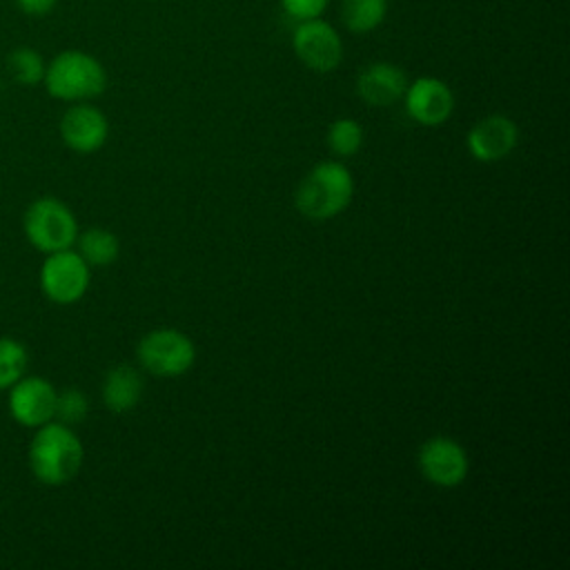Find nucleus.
Returning a JSON list of instances; mask_svg holds the SVG:
<instances>
[{
	"label": "nucleus",
	"mask_w": 570,
	"mask_h": 570,
	"mask_svg": "<svg viewBox=\"0 0 570 570\" xmlns=\"http://www.w3.org/2000/svg\"><path fill=\"white\" fill-rule=\"evenodd\" d=\"M27 459L31 474L42 485L58 488L69 483L80 472L85 450L71 425L51 419L36 428Z\"/></svg>",
	"instance_id": "1"
},
{
	"label": "nucleus",
	"mask_w": 570,
	"mask_h": 570,
	"mask_svg": "<svg viewBox=\"0 0 570 570\" xmlns=\"http://www.w3.org/2000/svg\"><path fill=\"white\" fill-rule=\"evenodd\" d=\"M354 196V178L338 160H323L314 165L301 180L294 203L309 220H330L347 209Z\"/></svg>",
	"instance_id": "2"
},
{
	"label": "nucleus",
	"mask_w": 570,
	"mask_h": 570,
	"mask_svg": "<svg viewBox=\"0 0 570 570\" xmlns=\"http://www.w3.org/2000/svg\"><path fill=\"white\" fill-rule=\"evenodd\" d=\"M47 94L65 102H85L107 89V71L102 62L80 49H67L53 56L42 78Z\"/></svg>",
	"instance_id": "3"
},
{
	"label": "nucleus",
	"mask_w": 570,
	"mask_h": 570,
	"mask_svg": "<svg viewBox=\"0 0 570 570\" xmlns=\"http://www.w3.org/2000/svg\"><path fill=\"white\" fill-rule=\"evenodd\" d=\"M27 240L42 254L69 249L78 238V220L73 212L53 196L36 198L22 216Z\"/></svg>",
	"instance_id": "4"
},
{
	"label": "nucleus",
	"mask_w": 570,
	"mask_h": 570,
	"mask_svg": "<svg viewBox=\"0 0 570 570\" xmlns=\"http://www.w3.org/2000/svg\"><path fill=\"white\" fill-rule=\"evenodd\" d=\"M136 356L149 374L174 379L191 370L196 363V347L185 332L163 327L147 332L138 341Z\"/></svg>",
	"instance_id": "5"
},
{
	"label": "nucleus",
	"mask_w": 570,
	"mask_h": 570,
	"mask_svg": "<svg viewBox=\"0 0 570 570\" xmlns=\"http://www.w3.org/2000/svg\"><path fill=\"white\" fill-rule=\"evenodd\" d=\"M292 49L307 69L318 73L334 71L343 60V40L336 27L323 20V16L294 24Z\"/></svg>",
	"instance_id": "6"
},
{
	"label": "nucleus",
	"mask_w": 570,
	"mask_h": 570,
	"mask_svg": "<svg viewBox=\"0 0 570 570\" xmlns=\"http://www.w3.org/2000/svg\"><path fill=\"white\" fill-rule=\"evenodd\" d=\"M89 265L71 247L47 254L45 263L40 265V289L58 305L80 301L89 287Z\"/></svg>",
	"instance_id": "7"
},
{
	"label": "nucleus",
	"mask_w": 570,
	"mask_h": 570,
	"mask_svg": "<svg viewBox=\"0 0 570 570\" xmlns=\"http://www.w3.org/2000/svg\"><path fill=\"white\" fill-rule=\"evenodd\" d=\"M419 470L436 488H456L468 476V454L450 436H432L419 448Z\"/></svg>",
	"instance_id": "8"
},
{
	"label": "nucleus",
	"mask_w": 570,
	"mask_h": 570,
	"mask_svg": "<svg viewBox=\"0 0 570 570\" xmlns=\"http://www.w3.org/2000/svg\"><path fill=\"white\" fill-rule=\"evenodd\" d=\"M401 100L405 102L407 116L425 127L443 125L454 111L452 89L434 76H421L407 82V89Z\"/></svg>",
	"instance_id": "9"
},
{
	"label": "nucleus",
	"mask_w": 570,
	"mask_h": 570,
	"mask_svg": "<svg viewBox=\"0 0 570 570\" xmlns=\"http://www.w3.org/2000/svg\"><path fill=\"white\" fill-rule=\"evenodd\" d=\"M58 390L42 376H20L9 387V414L24 428H38L53 419Z\"/></svg>",
	"instance_id": "10"
},
{
	"label": "nucleus",
	"mask_w": 570,
	"mask_h": 570,
	"mask_svg": "<svg viewBox=\"0 0 570 570\" xmlns=\"http://www.w3.org/2000/svg\"><path fill=\"white\" fill-rule=\"evenodd\" d=\"M107 116L87 100L73 102L60 118V138L69 149L78 154L98 151L107 142Z\"/></svg>",
	"instance_id": "11"
},
{
	"label": "nucleus",
	"mask_w": 570,
	"mask_h": 570,
	"mask_svg": "<svg viewBox=\"0 0 570 570\" xmlns=\"http://www.w3.org/2000/svg\"><path fill=\"white\" fill-rule=\"evenodd\" d=\"M519 142L517 122L503 114H492L474 122L465 136L468 151L474 160L494 163L505 158Z\"/></svg>",
	"instance_id": "12"
},
{
	"label": "nucleus",
	"mask_w": 570,
	"mask_h": 570,
	"mask_svg": "<svg viewBox=\"0 0 570 570\" xmlns=\"http://www.w3.org/2000/svg\"><path fill=\"white\" fill-rule=\"evenodd\" d=\"M407 89L405 71L394 62H372L356 78V94L372 107H390L403 98Z\"/></svg>",
	"instance_id": "13"
},
{
	"label": "nucleus",
	"mask_w": 570,
	"mask_h": 570,
	"mask_svg": "<svg viewBox=\"0 0 570 570\" xmlns=\"http://www.w3.org/2000/svg\"><path fill=\"white\" fill-rule=\"evenodd\" d=\"M142 379L131 365H116L102 379V403L114 414L134 410L142 396Z\"/></svg>",
	"instance_id": "14"
},
{
	"label": "nucleus",
	"mask_w": 570,
	"mask_h": 570,
	"mask_svg": "<svg viewBox=\"0 0 570 570\" xmlns=\"http://www.w3.org/2000/svg\"><path fill=\"white\" fill-rule=\"evenodd\" d=\"M78 254L89 267H107L120 254V243L114 232L105 227H89L76 238Z\"/></svg>",
	"instance_id": "15"
},
{
	"label": "nucleus",
	"mask_w": 570,
	"mask_h": 570,
	"mask_svg": "<svg viewBox=\"0 0 570 570\" xmlns=\"http://www.w3.org/2000/svg\"><path fill=\"white\" fill-rule=\"evenodd\" d=\"M341 22L352 33L379 29L387 16V0H341Z\"/></svg>",
	"instance_id": "16"
},
{
	"label": "nucleus",
	"mask_w": 570,
	"mask_h": 570,
	"mask_svg": "<svg viewBox=\"0 0 570 570\" xmlns=\"http://www.w3.org/2000/svg\"><path fill=\"white\" fill-rule=\"evenodd\" d=\"M7 69H9L11 78L18 85L36 87V85L42 82L47 65H45L42 56L36 49H31V47H16L7 56Z\"/></svg>",
	"instance_id": "17"
},
{
	"label": "nucleus",
	"mask_w": 570,
	"mask_h": 570,
	"mask_svg": "<svg viewBox=\"0 0 570 570\" xmlns=\"http://www.w3.org/2000/svg\"><path fill=\"white\" fill-rule=\"evenodd\" d=\"M27 350L20 341L0 336V390L11 387L27 372Z\"/></svg>",
	"instance_id": "18"
},
{
	"label": "nucleus",
	"mask_w": 570,
	"mask_h": 570,
	"mask_svg": "<svg viewBox=\"0 0 570 570\" xmlns=\"http://www.w3.org/2000/svg\"><path fill=\"white\" fill-rule=\"evenodd\" d=\"M363 145V127L354 118H336L327 129V147L336 156H354Z\"/></svg>",
	"instance_id": "19"
},
{
	"label": "nucleus",
	"mask_w": 570,
	"mask_h": 570,
	"mask_svg": "<svg viewBox=\"0 0 570 570\" xmlns=\"http://www.w3.org/2000/svg\"><path fill=\"white\" fill-rule=\"evenodd\" d=\"M87 414H89V401L82 390L67 387L56 394V410H53L56 421L65 425H76V423H82Z\"/></svg>",
	"instance_id": "20"
},
{
	"label": "nucleus",
	"mask_w": 570,
	"mask_h": 570,
	"mask_svg": "<svg viewBox=\"0 0 570 570\" xmlns=\"http://www.w3.org/2000/svg\"><path fill=\"white\" fill-rule=\"evenodd\" d=\"M285 16H289L294 22L318 18L325 13L332 0H278Z\"/></svg>",
	"instance_id": "21"
},
{
	"label": "nucleus",
	"mask_w": 570,
	"mask_h": 570,
	"mask_svg": "<svg viewBox=\"0 0 570 570\" xmlns=\"http://www.w3.org/2000/svg\"><path fill=\"white\" fill-rule=\"evenodd\" d=\"M13 2L27 16H47L53 11L58 0H13Z\"/></svg>",
	"instance_id": "22"
},
{
	"label": "nucleus",
	"mask_w": 570,
	"mask_h": 570,
	"mask_svg": "<svg viewBox=\"0 0 570 570\" xmlns=\"http://www.w3.org/2000/svg\"><path fill=\"white\" fill-rule=\"evenodd\" d=\"M0 89H2V80H0Z\"/></svg>",
	"instance_id": "23"
}]
</instances>
